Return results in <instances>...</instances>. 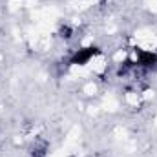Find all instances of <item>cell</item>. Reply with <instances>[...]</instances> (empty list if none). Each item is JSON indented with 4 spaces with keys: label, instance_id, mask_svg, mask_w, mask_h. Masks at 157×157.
Returning <instances> with one entry per match:
<instances>
[{
    "label": "cell",
    "instance_id": "obj_1",
    "mask_svg": "<svg viewBox=\"0 0 157 157\" xmlns=\"http://www.w3.org/2000/svg\"><path fill=\"white\" fill-rule=\"evenodd\" d=\"M121 104L126 110L133 112V113L146 108V104L143 101V95H141V86H124L122 93H121Z\"/></svg>",
    "mask_w": 157,
    "mask_h": 157
},
{
    "label": "cell",
    "instance_id": "obj_2",
    "mask_svg": "<svg viewBox=\"0 0 157 157\" xmlns=\"http://www.w3.org/2000/svg\"><path fill=\"white\" fill-rule=\"evenodd\" d=\"M101 82H102V80L93 78V77L84 78L82 82H78V86H77L78 95H80L82 99H86V101L99 99V97H101V93H102V90H101Z\"/></svg>",
    "mask_w": 157,
    "mask_h": 157
},
{
    "label": "cell",
    "instance_id": "obj_3",
    "mask_svg": "<svg viewBox=\"0 0 157 157\" xmlns=\"http://www.w3.org/2000/svg\"><path fill=\"white\" fill-rule=\"evenodd\" d=\"M144 11L152 17H157V0H141Z\"/></svg>",
    "mask_w": 157,
    "mask_h": 157
}]
</instances>
